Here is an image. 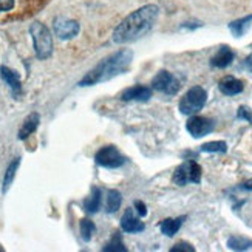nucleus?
<instances>
[{
  "mask_svg": "<svg viewBox=\"0 0 252 252\" xmlns=\"http://www.w3.org/2000/svg\"><path fill=\"white\" fill-rule=\"evenodd\" d=\"M159 14L157 5H146L128 14L113 31V42L127 43L141 39L153 28Z\"/></svg>",
  "mask_w": 252,
  "mask_h": 252,
  "instance_id": "1",
  "label": "nucleus"
},
{
  "mask_svg": "<svg viewBox=\"0 0 252 252\" xmlns=\"http://www.w3.org/2000/svg\"><path fill=\"white\" fill-rule=\"evenodd\" d=\"M131 59H133V53L130 50L118 51V53L112 54V56H108L107 59H104L94 70H92L79 82V85H94L97 82L112 79L115 76L124 73L128 68V65L131 63Z\"/></svg>",
  "mask_w": 252,
  "mask_h": 252,
  "instance_id": "2",
  "label": "nucleus"
},
{
  "mask_svg": "<svg viewBox=\"0 0 252 252\" xmlns=\"http://www.w3.org/2000/svg\"><path fill=\"white\" fill-rule=\"evenodd\" d=\"M30 32L32 36V42H34L36 56L39 59H48L53 53V37L50 30L40 22H34L30 27Z\"/></svg>",
  "mask_w": 252,
  "mask_h": 252,
  "instance_id": "3",
  "label": "nucleus"
},
{
  "mask_svg": "<svg viewBox=\"0 0 252 252\" xmlns=\"http://www.w3.org/2000/svg\"><path fill=\"white\" fill-rule=\"evenodd\" d=\"M207 101V93L206 90L203 89V87H192V89L186 93L183 97H181V101H180V112L183 115H195V113H198L201 108L204 107Z\"/></svg>",
  "mask_w": 252,
  "mask_h": 252,
  "instance_id": "4",
  "label": "nucleus"
},
{
  "mask_svg": "<svg viewBox=\"0 0 252 252\" xmlns=\"http://www.w3.org/2000/svg\"><path fill=\"white\" fill-rule=\"evenodd\" d=\"M201 181V167L195 161H186L173 173V183L178 186H186L188 183L198 184Z\"/></svg>",
  "mask_w": 252,
  "mask_h": 252,
  "instance_id": "5",
  "label": "nucleus"
},
{
  "mask_svg": "<svg viewBox=\"0 0 252 252\" xmlns=\"http://www.w3.org/2000/svg\"><path fill=\"white\" fill-rule=\"evenodd\" d=\"M94 159L99 166L107 167V169H118V167H121L126 164V158L121 155V152H119L115 146L102 147L99 152L96 153Z\"/></svg>",
  "mask_w": 252,
  "mask_h": 252,
  "instance_id": "6",
  "label": "nucleus"
},
{
  "mask_svg": "<svg viewBox=\"0 0 252 252\" xmlns=\"http://www.w3.org/2000/svg\"><path fill=\"white\" fill-rule=\"evenodd\" d=\"M152 85L157 92H161V93L169 94V96L177 94L180 92V87H181L180 81L169 71H159L155 78H153Z\"/></svg>",
  "mask_w": 252,
  "mask_h": 252,
  "instance_id": "7",
  "label": "nucleus"
},
{
  "mask_svg": "<svg viewBox=\"0 0 252 252\" xmlns=\"http://www.w3.org/2000/svg\"><path fill=\"white\" fill-rule=\"evenodd\" d=\"M214 127L215 124L212 119L204 116H193V115L188 121V124H186V128H188V131L193 138H203L206 135H209L214 130Z\"/></svg>",
  "mask_w": 252,
  "mask_h": 252,
  "instance_id": "8",
  "label": "nucleus"
},
{
  "mask_svg": "<svg viewBox=\"0 0 252 252\" xmlns=\"http://www.w3.org/2000/svg\"><path fill=\"white\" fill-rule=\"evenodd\" d=\"M53 28H54V32H56V36L62 40L73 39L74 36H78V32H79L78 22L65 19V17H58L56 20H54Z\"/></svg>",
  "mask_w": 252,
  "mask_h": 252,
  "instance_id": "9",
  "label": "nucleus"
},
{
  "mask_svg": "<svg viewBox=\"0 0 252 252\" xmlns=\"http://www.w3.org/2000/svg\"><path fill=\"white\" fill-rule=\"evenodd\" d=\"M153 92L149 87L144 85H135V87H130V89L124 90L121 94V99L123 101H139V102H144L149 101L152 97Z\"/></svg>",
  "mask_w": 252,
  "mask_h": 252,
  "instance_id": "10",
  "label": "nucleus"
},
{
  "mask_svg": "<svg viewBox=\"0 0 252 252\" xmlns=\"http://www.w3.org/2000/svg\"><path fill=\"white\" fill-rule=\"evenodd\" d=\"M121 227H123V231H126V232L138 234V232L144 231V223H142L138 217H135L133 211L127 209L124 212L123 218H121Z\"/></svg>",
  "mask_w": 252,
  "mask_h": 252,
  "instance_id": "11",
  "label": "nucleus"
},
{
  "mask_svg": "<svg viewBox=\"0 0 252 252\" xmlns=\"http://www.w3.org/2000/svg\"><path fill=\"white\" fill-rule=\"evenodd\" d=\"M234 58H235L234 51L224 45L215 53V56L211 59V65L215 68H226V67H229V65L232 63Z\"/></svg>",
  "mask_w": 252,
  "mask_h": 252,
  "instance_id": "12",
  "label": "nucleus"
},
{
  "mask_svg": "<svg viewBox=\"0 0 252 252\" xmlns=\"http://www.w3.org/2000/svg\"><path fill=\"white\" fill-rule=\"evenodd\" d=\"M220 90L223 94H227V96L238 94L243 92V82L234 78V76H226V78L220 81Z\"/></svg>",
  "mask_w": 252,
  "mask_h": 252,
  "instance_id": "13",
  "label": "nucleus"
},
{
  "mask_svg": "<svg viewBox=\"0 0 252 252\" xmlns=\"http://www.w3.org/2000/svg\"><path fill=\"white\" fill-rule=\"evenodd\" d=\"M39 123H40L39 113H31L30 116H27V119L24 121V124H22V127L19 130V139H27L32 133V131L37 128Z\"/></svg>",
  "mask_w": 252,
  "mask_h": 252,
  "instance_id": "14",
  "label": "nucleus"
},
{
  "mask_svg": "<svg viewBox=\"0 0 252 252\" xmlns=\"http://www.w3.org/2000/svg\"><path fill=\"white\" fill-rule=\"evenodd\" d=\"M186 220V217H180V218H167V220H164L161 224H159V229L164 235L167 237H173L180 231V227L183 224V221Z\"/></svg>",
  "mask_w": 252,
  "mask_h": 252,
  "instance_id": "15",
  "label": "nucleus"
},
{
  "mask_svg": "<svg viewBox=\"0 0 252 252\" xmlns=\"http://www.w3.org/2000/svg\"><path fill=\"white\" fill-rule=\"evenodd\" d=\"M251 22H252V14L231 22V24H229V30L232 31V34H234L235 37H242V36L245 34V32L249 30Z\"/></svg>",
  "mask_w": 252,
  "mask_h": 252,
  "instance_id": "16",
  "label": "nucleus"
},
{
  "mask_svg": "<svg viewBox=\"0 0 252 252\" xmlns=\"http://www.w3.org/2000/svg\"><path fill=\"white\" fill-rule=\"evenodd\" d=\"M0 76H2V79L11 87V90H13L14 93L20 92L22 85H20V79H19V76H17L16 71L9 70L8 67H2V68H0Z\"/></svg>",
  "mask_w": 252,
  "mask_h": 252,
  "instance_id": "17",
  "label": "nucleus"
},
{
  "mask_svg": "<svg viewBox=\"0 0 252 252\" xmlns=\"http://www.w3.org/2000/svg\"><path fill=\"white\" fill-rule=\"evenodd\" d=\"M84 207L89 214H94L99 211V207H101V190L99 189L94 188L92 190V195L84 201Z\"/></svg>",
  "mask_w": 252,
  "mask_h": 252,
  "instance_id": "18",
  "label": "nucleus"
},
{
  "mask_svg": "<svg viewBox=\"0 0 252 252\" xmlns=\"http://www.w3.org/2000/svg\"><path fill=\"white\" fill-rule=\"evenodd\" d=\"M123 203V196L118 190H110L107 193V203H105V211L108 214H115L118 212V209L121 207Z\"/></svg>",
  "mask_w": 252,
  "mask_h": 252,
  "instance_id": "19",
  "label": "nucleus"
},
{
  "mask_svg": "<svg viewBox=\"0 0 252 252\" xmlns=\"http://www.w3.org/2000/svg\"><path fill=\"white\" fill-rule=\"evenodd\" d=\"M227 246H229V249H234V251H246V249L252 248V240L235 235L227 240Z\"/></svg>",
  "mask_w": 252,
  "mask_h": 252,
  "instance_id": "20",
  "label": "nucleus"
},
{
  "mask_svg": "<svg viewBox=\"0 0 252 252\" xmlns=\"http://www.w3.org/2000/svg\"><path fill=\"white\" fill-rule=\"evenodd\" d=\"M19 164H20V158H16L8 166V169L5 172V178H3V192H6L9 189V186H11V183H13V180L16 177V172L19 169Z\"/></svg>",
  "mask_w": 252,
  "mask_h": 252,
  "instance_id": "21",
  "label": "nucleus"
},
{
  "mask_svg": "<svg viewBox=\"0 0 252 252\" xmlns=\"http://www.w3.org/2000/svg\"><path fill=\"white\" fill-rule=\"evenodd\" d=\"M227 150V144L224 141H211L201 146V152L206 153H224Z\"/></svg>",
  "mask_w": 252,
  "mask_h": 252,
  "instance_id": "22",
  "label": "nucleus"
},
{
  "mask_svg": "<svg viewBox=\"0 0 252 252\" xmlns=\"http://www.w3.org/2000/svg\"><path fill=\"white\" fill-rule=\"evenodd\" d=\"M96 234V226H94V223L93 221H90V220H82L81 221V237H82V240L84 242H90L92 240V237Z\"/></svg>",
  "mask_w": 252,
  "mask_h": 252,
  "instance_id": "23",
  "label": "nucleus"
},
{
  "mask_svg": "<svg viewBox=\"0 0 252 252\" xmlns=\"http://www.w3.org/2000/svg\"><path fill=\"white\" fill-rule=\"evenodd\" d=\"M104 251H107V252H126L127 251V248L124 246V243H123V240H121V237H119V234H115L113 237H112V240L108 242L105 246H104Z\"/></svg>",
  "mask_w": 252,
  "mask_h": 252,
  "instance_id": "24",
  "label": "nucleus"
},
{
  "mask_svg": "<svg viewBox=\"0 0 252 252\" xmlns=\"http://www.w3.org/2000/svg\"><path fill=\"white\" fill-rule=\"evenodd\" d=\"M237 118L245 119V121L252 124V110H251L249 107H240L238 112H237Z\"/></svg>",
  "mask_w": 252,
  "mask_h": 252,
  "instance_id": "25",
  "label": "nucleus"
},
{
  "mask_svg": "<svg viewBox=\"0 0 252 252\" xmlns=\"http://www.w3.org/2000/svg\"><path fill=\"white\" fill-rule=\"evenodd\" d=\"M195 252V248L193 246H190L189 243H178V245H175L172 249H170V252Z\"/></svg>",
  "mask_w": 252,
  "mask_h": 252,
  "instance_id": "26",
  "label": "nucleus"
},
{
  "mask_svg": "<svg viewBox=\"0 0 252 252\" xmlns=\"http://www.w3.org/2000/svg\"><path fill=\"white\" fill-rule=\"evenodd\" d=\"M13 6H14V0H0V13L13 9Z\"/></svg>",
  "mask_w": 252,
  "mask_h": 252,
  "instance_id": "27",
  "label": "nucleus"
},
{
  "mask_svg": "<svg viewBox=\"0 0 252 252\" xmlns=\"http://www.w3.org/2000/svg\"><path fill=\"white\" fill-rule=\"evenodd\" d=\"M135 209H136L139 217H146L147 215V207L142 201H135Z\"/></svg>",
  "mask_w": 252,
  "mask_h": 252,
  "instance_id": "28",
  "label": "nucleus"
},
{
  "mask_svg": "<svg viewBox=\"0 0 252 252\" xmlns=\"http://www.w3.org/2000/svg\"><path fill=\"white\" fill-rule=\"evenodd\" d=\"M245 65H246V68L252 73V53L249 54V56L246 58V61H245Z\"/></svg>",
  "mask_w": 252,
  "mask_h": 252,
  "instance_id": "29",
  "label": "nucleus"
},
{
  "mask_svg": "<svg viewBox=\"0 0 252 252\" xmlns=\"http://www.w3.org/2000/svg\"><path fill=\"white\" fill-rule=\"evenodd\" d=\"M243 189H246V190H252V178H251V180H248V181L243 184Z\"/></svg>",
  "mask_w": 252,
  "mask_h": 252,
  "instance_id": "30",
  "label": "nucleus"
}]
</instances>
